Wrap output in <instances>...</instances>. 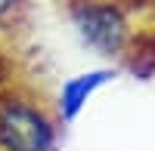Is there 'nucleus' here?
<instances>
[{
    "label": "nucleus",
    "mask_w": 155,
    "mask_h": 151,
    "mask_svg": "<svg viewBox=\"0 0 155 151\" xmlns=\"http://www.w3.org/2000/svg\"><path fill=\"white\" fill-rule=\"evenodd\" d=\"M118 77V71L115 68H90L84 74H74L62 83L59 90V99H56V114L62 117V123H71L78 120V114L87 108V102L93 99L106 83H112Z\"/></svg>",
    "instance_id": "obj_3"
},
{
    "label": "nucleus",
    "mask_w": 155,
    "mask_h": 151,
    "mask_svg": "<svg viewBox=\"0 0 155 151\" xmlns=\"http://www.w3.org/2000/svg\"><path fill=\"white\" fill-rule=\"evenodd\" d=\"M53 114L28 96L0 99V151H53L56 148Z\"/></svg>",
    "instance_id": "obj_1"
},
{
    "label": "nucleus",
    "mask_w": 155,
    "mask_h": 151,
    "mask_svg": "<svg viewBox=\"0 0 155 151\" xmlns=\"http://www.w3.org/2000/svg\"><path fill=\"white\" fill-rule=\"evenodd\" d=\"M71 22L87 46L118 56L130 43V22L118 0H71Z\"/></svg>",
    "instance_id": "obj_2"
},
{
    "label": "nucleus",
    "mask_w": 155,
    "mask_h": 151,
    "mask_svg": "<svg viewBox=\"0 0 155 151\" xmlns=\"http://www.w3.org/2000/svg\"><path fill=\"white\" fill-rule=\"evenodd\" d=\"M19 6H22V0H0V25H6L12 16H16Z\"/></svg>",
    "instance_id": "obj_4"
}]
</instances>
